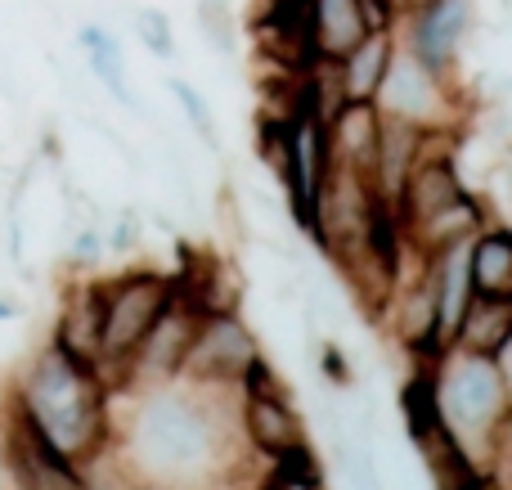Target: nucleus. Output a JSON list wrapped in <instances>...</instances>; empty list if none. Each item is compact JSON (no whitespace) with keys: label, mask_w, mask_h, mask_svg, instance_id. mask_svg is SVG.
I'll list each match as a JSON object with an SVG mask.
<instances>
[{"label":"nucleus","mask_w":512,"mask_h":490,"mask_svg":"<svg viewBox=\"0 0 512 490\" xmlns=\"http://www.w3.org/2000/svg\"><path fill=\"white\" fill-rule=\"evenodd\" d=\"M14 410L68 459H95L108 441V387L95 365L68 356L59 342L23 369Z\"/></svg>","instance_id":"obj_1"},{"label":"nucleus","mask_w":512,"mask_h":490,"mask_svg":"<svg viewBox=\"0 0 512 490\" xmlns=\"http://www.w3.org/2000/svg\"><path fill=\"white\" fill-rule=\"evenodd\" d=\"M400 410H405V428H409V441L427 437L432 428H441V396H436V378L427 374H414L400 392Z\"/></svg>","instance_id":"obj_19"},{"label":"nucleus","mask_w":512,"mask_h":490,"mask_svg":"<svg viewBox=\"0 0 512 490\" xmlns=\"http://www.w3.org/2000/svg\"><path fill=\"white\" fill-rule=\"evenodd\" d=\"M310 5V36H315L319 59H342L351 45L369 36L364 23V0H306Z\"/></svg>","instance_id":"obj_15"},{"label":"nucleus","mask_w":512,"mask_h":490,"mask_svg":"<svg viewBox=\"0 0 512 490\" xmlns=\"http://www.w3.org/2000/svg\"><path fill=\"white\" fill-rule=\"evenodd\" d=\"M468 270H472V293L512 297V230L486 225L468 248Z\"/></svg>","instance_id":"obj_16"},{"label":"nucleus","mask_w":512,"mask_h":490,"mask_svg":"<svg viewBox=\"0 0 512 490\" xmlns=\"http://www.w3.org/2000/svg\"><path fill=\"white\" fill-rule=\"evenodd\" d=\"M324 378L328 383H337V387H355V374H351V365H346V356H342L337 342H328L324 347Z\"/></svg>","instance_id":"obj_24"},{"label":"nucleus","mask_w":512,"mask_h":490,"mask_svg":"<svg viewBox=\"0 0 512 490\" xmlns=\"http://www.w3.org/2000/svg\"><path fill=\"white\" fill-rule=\"evenodd\" d=\"M486 207L477 203L472 194L454 198L450 207H441V212H432L427 221H418L414 230H405V243L409 252H423V257H436V252L454 248V243H468L477 239L481 230H486Z\"/></svg>","instance_id":"obj_12"},{"label":"nucleus","mask_w":512,"mask_h":490,"mask_svg":"<svg viewBox=\"0 0 512 490\" xmlns=\"http://www.w3.org/2000/svg\"><path fill=\"white\" fill-rule=\"evenodd\" d=\"M436 378V396H441V419L445 428L459 437L463 450L495 441V428L512 410L508 383L499 374V365L490 356H468V351H445L441 374Z\"/></svg>","instance_id":"obj_3"},{"label":"nucleus","mask_w":512,"mask_h":490,"mask_svg":"<svg viewBox=\"0 0 512 490\" xmlns=\"http://www.w3.org/2000/svg\"><path fill=\"white\" fill-rule=\"evenodd\" d=\"M135 36H140L144 50L158 54L162 63L176 59V32H171V18L162 14V9H140V14H135Z\"/></svg>","instance_id":"obj_21"},{"label":"nucleus","mask_w":512,"mask_h":490,"mask_svg":"<svg viewBox=\"0 0 512 490\" xmlns=\"http://www.w3.org/2000/svg\"><path fill=\"white\" fill-rule=\"evenodd\" d=\"M176 297V279L167 275H126L117 284H104V324H99V365H113L126 374L131 356L149 329L162 320V311Z\"/></svg>","instance_id":"obj_5"},{"label":"nucleus","mask_w":512,"mask_h":490,"mask_svg":"<svg viewBox=\"0 0 512 490\" xmlns=\"http://www.w3.org/2000/svg\"><path fill=\"white\" fill-rule=\"evenodd\" d=\"M99 324H104V284L86 288L68 302V311L59 320V347L99 369Z\"/></svg>","instance_id":"obj_17"},{"label":"nucleus","mask_w":512,"mask_h":490,"mask_svg":"<svg viewBox=\"0 0 512 490\" xmlns=\"http://www.w3.org/2000/svg\"><path fill=\"white\" fill-rule=\"evenodd\" d=\"M131 468L153 486L194 490L216 468V423L194 396L153 392L131 419Z\"/></svg>","instance_id":"obj_2"},{"label":"nucleus","mask_w":512,"mask_h":490,"mask_svg":"<svg viewBox=\"0 0 512 490\" xmlns=\"http://www.w3.org/2000/svg\"><path fill=\"white\" fill-rule=\"evenodd\" d=\"M512 342V297H490V293H472L468 311H463L459 329H454V351L468 356H490L495 360Z\"/></svg>","instance_id":"obj_13"},{"label":"nucleus","mask_w":512,"mask_h":490,"mask_svg":"<svg viewBox=\"0 0 512 490\" xmlns=\"http://www.w3.org/2000/svg\"><path fill=\"white\" fill-rule=\"evenodd\" d=\"M194 14H198V27H203L207 45H212L216 54H225V59H230V54L239 50V27H234L230 0H198Z\"/></svg>","instance_id":"obj_20"},{"label":"nucleus","mask_w":512,"mask_h":490,"mask_svg":"<svg viewBox=\"0 0 512 490\" xmlns=\"http://www.w3.org/2000/svg\"><path fill=\"white\" fill-rule=\"evenodd\" d=\"M198 324H203V311H198L176 284V297H171V306L162 311V320L149 329V338L140 342V351L131 356L126 374L149 378V383H167V378L185 374V356H189V347H194Z\"/></svg>","instance_id":"obj_8"},{"label":"nucleus","mask_w":512,"mask_h":490,"mask_svg":"<svg viewBox=\"0 0 512 490\" xmlns=\"http://www.w3.org/2000/svg\"><path fill=\"white\" fill-rule=\"evenodd\" d=\"M171 95L180 99V108H185V117H189V126H194L198 140L216 149V117H212V108H207V99L180 77H171Z\"/></svg>","instance_id":"obj_22"},{"label":"nucleus","mask_w":512,"mask_h":490,"mask_svg":"<svg viewBox=\"0 0 512 490\" xmlns=\"http://www.w3.org/2000/svg\"><path fill=\"white\" fill-rule=\"evenodd\" d=\"M77 45L86 50L90 72L104 81L108 95H113L117 104H126V108H140V104H135L131 81H126V63H122V45H117V36L108 32V27H99V23H86L77 32Z\"/></svg>","instance_id":"obj_18"},{"label":"nucleus","mask_w":512,"mask_h":490,"mask_svg":"<svg viewBox=\"0 0 512 490\" xmlns=\"http://www.w3.org/2000/svg\"><path fill=\"white\" fill-rule=\"evenodd\" d=\"M486 459H490V468H486L490 486H495V490H512V410L504 414V423L495 428V441H490Z\"/></svg>","instance_id":"obj_23"},{"label":"nucleus","mask_w":512,"mask_h":490,"mask_svg":"<svg viewBox=\"0 0 512 490\" xmlns=\"http://www.w3.org/2000/svg\"><path fill=\"white\" fill-rule=\"evenodd\" d=\"M243 432H248L252 450H261L265 459L306 446V428L288 396H243Z\"/></svg>","instance_id":"obj_10"},{"label":"nucleus","mask_w":512,"mask_h":490,"mask_svg":"<svg viewBox=\"0 0 512 490\" xmlns=\"http://www.w3.org/2000/svg\"><path fill=\"white\" fill-rule=\"evenodd\" d=\"M108 243H113V252H131L140 243V212H122V221L108 234Z\"/></svg>","instance_id":"obj_25"},{"label":"nucleus","mask_w":512,"mask_h":490,"mask_svg":"<svg viewBox=\"0 0 512 490\" xmlns=\"http://www.w3.org/2000/svg\"><path fill=\"white\" fill-rule=\"evenodd\" d=\"M256 356H261V347H256L248 324L234 311H216L203 315V324H198L194 347L185 356V374L212 387H230V383L239 387Z\"/></svg>","instance_id":"obj_7"},{"label":"nucleus","mask_w":512,"mask_h":490,"mask_svg":"<svg viewBox=\"0 0 512 490\" xmlns=\"http://www.w3.org/2000/svg\"><path fill=\"white\" fill-rule=\"evenodd\" d=\"M77 261H95L99 257V230H81L77 234V248H72Z\"/></svg>","instance_id":"obj_26"},{"label":"nucleus","mask_w":512,"mask_h":490,"mask_svg":"<svg viewBox=\"0 0 512 490\" xmlns=\"http://www.w3.org/2000/svg\"><path fill=\"white\" fill-rule=\"evenodd\" d=\"M396 59V27L387 32H369L360 45L337 59V81H342V95L346 99H378L382 81H387V68Z\"/></svg>","instance_id":"obj_14"},{"label":"nucleus","mask_w":512,"mask_h":490,"mask_svg":"<svg viewBox=\"0 0 512 490\" xmlns=\"http://www.w3.org/2000/svg\"><path fill=\"white\" fill-rule=\"evenodd\" d=\"M477 23H481L477 0H427V5H418L414 14H405L396 23V41L432 72L459 81L463 50L477 36Z\"/></svg>","instance_id":"obj_6"},{"label":"nucleus","mask_w":512,"mask_h":490,"mask_svg":"<svg viewBox=\"0 0 512 490\" xmlns=\"http://www.w3.org/2000/svg\"><path fill=\"white\" fill-rule=\"evenodd\" d=\"M378 131H382V108L369 99H346L333 117H328V140H333V162L351 167L373 185V162H378Z\"/></svg>","instance_id":"obj_9"},{"label":"nucleus","mask_w":512,"mask_h":490,"mask_svg":"<svg viewBox=\"0 0 512 490\" xmlns=\"http://www.w3.org/2000/svg\"><path fill=\"white\" fill-rule=\"evenodd\" d=\"M423 140L427 131L405 117H387L382 113V131H378V162H373V189H378L387 203H396L405 176L414 171V162L423 158Z\"/></svg>","instance_id":"obj_11"},{"label":"nucleus","mask_w":512,"mask_h":490,"mask_svg":"<svg viewBox=\"0 0 512 490\" xmlns=\"http://www.w3.org/2000/svg\"><path fill=\"white\" fill-rule=\"evenodd\" d=\"M373 104L387 117H405V122L423 126V131H463V117L472 113L459 81L418 63L400 41H396V59L387 68V81H382Z\"/></svg>","instance_id":"obj_4"},{"label":"nucleus","mask_w":512,"mask_h":490,"mask_svg":"<svg viewBox=\"0 0 512 490\" xmlns=\"http://www.w3.org/2000/svg\"><path fill=\"white\" fill-rule=\"evenodd\" d=\"M0 320H9V302H0Z\"/></svg>","instance_id":"obj_28"},{"label":"nucleus","mask_w":512,"mask_h":490,"mask_svg":"<svg viewBox=\"0 0 512 490\" xmlns=\"http://www.w3.org/2000/svg\"><path fill=\"white\" fill-rule=\"evenodd\" d=\"M391 5H396V14H400V18H405V14H414V9H418V5H427V0H391Z\"/></svg>","instance_id":"obj_27"},{"label":"nucleus","mask_w":512,"mask_h":490,"mask_svg":"<svg viewBox=\"0 0 512 490\" xmlns=\"http://www.w3.org/2000/svg\"><path fill=\"white\" fill-rule=\"evenodd\" d=\"M144 490H180V486H144Z\"/></svg>","instance_id":"obj_29"}]
</instances>
